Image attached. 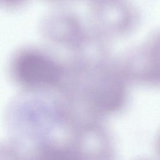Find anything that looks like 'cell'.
<instances>
[{
  "instance_id": "1",
  "label": "cell",
  "mask_w": 160,
  "mask_h": 160,
  "mask_svg": "<svg viewBox=\"0 0 160 160\" xmlns=\"http://www.w3.org/2000/svg\"><path fill=\"white\" fill-rule=\"evenodd\" d=\"M16 76L29 86H44L57 82L61 76L59 66L49 58L36 52H26L16 60Z\"/></svg>"
},
{
  "instance_id": "2",
  "label": "cell",
  "mask_w": 160,
  "mask_h": 160,
  "mask_svg": "<svg viewBox=\"0 0 160 160\" xmlns=\"http://www.w3.org/2000/svg\"><path fill=\"white\" fill-rule=\"evenodd\" d=\"M6 4H16L21 2L22 0H1Z\"/></svg>"
}]
</instances>
